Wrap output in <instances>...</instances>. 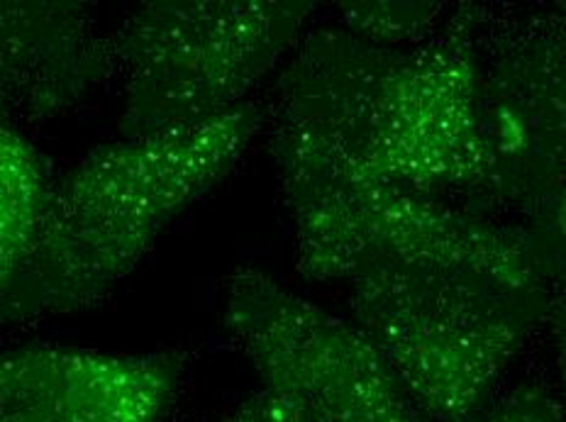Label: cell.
<instances>
[{
    "mask_svg": "<svg viewBox=\"0 0 566 422\" xmlns=\"http://www.w3.org/2000/svg\"><path fill=\"white\" fill-rule=\"evenodd\" d=\"M262 127L244 103L218 120L101 145L54 181L28 260L0 281L6 323L101 303L135 272L159 234L234 169Z\"/></svg>",
    "mask_w": 566,
    "mask_h": 422,
    "instance_id": "obj_1",
    "label": "cell"
},
{
    "mask_svg": "<svg viewBox=\"0 0 566 422\" xmlns=\"http://www.w3.org/2000/svg\"><path fill=\"white\" fill-rule=\"evenodd\" d=\"M354 318L432 422H474L545 315V284L474 264L369 256L347 278Z\"/></svg>",
    "mask_w": 566,
    "mask_h": 422,
    "instance_id": "obj_2",
    "label": "cell"
},
{
    "mask_svg": "<svg viewBox=\"0 0 566 422\" xmlns=\"http://www.w3.org/2000/svg\"><path fill=\"white\" fill-rule=\"evenodd\" d=\"M308 0H149L115 34L125 139L218 120L303 40Z\"/></svg>",
    "mask_w": 566,
    "mask_h": 422,
    "instance_id": "obj_3",
    "label": "cell"
},
{
    "mask_svg": "<svg viewBox=\"0 0 566 422\" xmlns=\"http://www.w3.org/2000/svg\"><path fill=\"white\" fill-rule=\"evenodd\" d=\"M222 325L264 389L327 422H432L357 323L296 296L254 266L228 276Z\"/></svg>",
    "mask_w": 566,
    "mask_h": 422,
    "instance_id": "obj_4",
    "label": "cell"
},
{
    "mask_svg": "<svg viewBox=\"0 0 566 422\" xmlns=\"http://www.w3.org/2000/svg\"><path fill=\"white\" fill-rule=\"evenodd\" d=\"M476 15V10H459L438 38L400 52L354 181L434 198L450 189L491 193L493 159L481 123Z\"/></svg>",
    "mask_w": 566,
    "mask_h": 422,
    "instance_id": "obj_5",
    "label": "cell"
},
{
    "mask_svg": "<svg viewBox=\"0 0 566 422\" xmlns=\"http://www.w3.org/2000/svg\"><path fill=\"white\" fill-rule=\"evenodd\" d=\"M398 56L345 28L303 34L276 78L269 110V145L291 218L357 179Z\"/></svg>",
    "mask_w": 566,
    "mask_h": 422,
    "instance_id": "obj_6",
    "label": "cell"
},
{
    "mask_svg": "<svg viewBox=\"0 0 566 422\" xmlns=\"http://www.w3.org/2000/svg\"><path fill=\"white\" fill-rule=\"evenodd\" d=\"M293 228L298 272L311 281H347L369 256H394L474 264L545 284V262L527 232L398 186L352 181L335 198L293 218Z\"/></svg>",
    "mask_w": 566,
    "mask_h": 422,
    "instance_id": "obj_7",
    "label": "cell"
},
{
    "mask_svg": "<svg viewBox=\"0 0 566 422\" xmlns=\"http://www.w3.org/2000/svg\"><path fill=\"white\" fill-rule=\"evenodd\" d=\"M491 193L530 203L566 181V25L530 22L505 34L479 68Z\"/></svg>",
    "mask_w": 566,
    "mask_h": 422,
    "instance_id": "obj_8",
    "label": "cell"
},
{
    "mask_svg": "<svg viewBox=\"0 0 566 422\" xmlns=\"http://www.w3.org/2000/svg\"><path fill=\"white\" fill-rule=\"evenodd\" d=\"M186 367L181 349L103 355L25 345L0 361V422H161Z\"/></svg>",
    "mask_w": 566,
    "mask_h": 422,
    "instance_id": "obj_9",
    "label": "cell"
},
{
    "mask_svg": "<svg viewBox=\"0 0 566 422\" xmlns=\"http://www.w3.org/2000/svg\"><path fill=\"white\" fill-rule=\"evenodd\" d=\"M115 34L101 32L76 0H6L0 6V93L28 123L62 115L115 76Z\"/></svg>",
    "mask_w": 566,
    "mask_h": 422,
    "instance_id": "obj_10",
    "label": "cell"
},
{
    "mask_svg": "<svg viewBox=\"0 0 566 422\" xmlns=\"http://www.w3.org/2000/svg\"><path fill=\"white\" fill-rule=\"evenodd\" d=\"M50 181L40 151L13 125L0 130V281L28 260L50 205Z\"/></svg>",
    "mask_w": 566,
    "mask_h": 422,
    "instance_id": "obj_11",
    "label": "cell"
},
{
    "mask_svg": "<svg viewBox=\"0 0 566 422\" xmlns=\"http://www.w3.org/2000/svg\"><path fill=\"white\" fill-rule=\"evenodd\" d=\"M342 28L379 46L428 38L442 15L440 3H388V0H354L339 3Z\"/></svg>",
    "mask_w": 566,
    "mask_h": 422,
    "instance_id": "obj_12",
    "label": "cell"
},
{
    "mask_svg": "<svg viewBox=\"0 0 566 422\" xmlns=\"http://www.w3.org/2000/svg\"><path fill=\"white\" fill-rule=\"evenodd\" d=\"M479 422H566V413L545 389L521 386L501 398Z\"/></svg>",
    "mask_w": 566,
    "mask_h": 422,
    "instance_id": "obj_13",
    "label": "cell"
},
{
    "mask_svg": "<svg viewBox=\"0 0 566 422\" xmlns=\"http://www.w3.org/2000/svg\"><path fill=\"white\" fill-rule=\"evenodd\" d=\"M222 422H327L291 398L262 389Z\"/></svg>",
    "mask_w": 566,
    "mask_h": 422,
    "instance_id": "obj_14",
    "label": "cell"
},
{
    "mask_svg": "<svg viewBox=\"0 0 566 422\" xmlns=\"http://www.w3.org/2000/svg\"><path fill=\"white\" fill-rule=\"evenodd\" d=\"M554 215H552V222H554V232H557L559 238V244H562V260L566 264V191L557 193V198H554Z\"/></svg>",
    "mask_w": 566,
    "mask_h": 422,
    "instance_id": "obj_15",
    "label": "cell"
},
{
    "mask_svg": "<svg viewBox=\"0 0 566 422\" xmlns=\"http://www.w3.org/2000/svg\"><path fill=\"white\" fill-rule=\"evenodd\" d=\"M557 327H559V347H562V377H564V391H566V320L564 318H559V323H557Z\"/></svg>",
    "mask_w": 566,
    "mask_h": 422,
    "instance_id": "obj_16",
    "label": "cell"
}]
</instances>
